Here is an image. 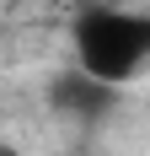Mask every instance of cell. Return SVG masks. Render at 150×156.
<instances>
[{"instance_id":"3","label":"cell","mask_w":150,"mask_h":156,"mask_svg":"<svg viewBox=\"0 0 150 156\" xmlns=\"http://www.w3.org/2000/svg\"><path fill=\"white\" fill-rule=\"evenodd\" d=\"M0 156H22V151H11V145H0Z\"/></svg>"},{"instance_id":"1","label":"cell","mask_w":150,"mask_h":156,"mask_svg":"<svg viewBox=\"0 0 150 156\" xmlns=\"http://www.w3.org/2000/svg\"><path fill=\"white\" fill-rule=\"evenodd\" d=\"M75 65L91 76L113 81H134L150 65V16L145 11H118V5H86L75 16Z\"/></svg>"},{"instance_id":"2","label":"cell","mask_w":150,"mask_h":156,"mask_svg":"<svg viewBox=\"0 0 150 156\" xmlns=\"http://www.w3.org/2000/svg\"><path fill=\"white\" fill-rule=\"evenodd\" d=\"M48 102H54L64 119H75V124H97V119H107V113H113L118 86L75 65V70H59V76L48 81Z\"/></svg>"}]
</instances>
